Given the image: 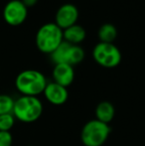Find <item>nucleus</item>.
I'll return each instance as SVG.
<instances>
[{"label":"nucleus","instance_id":"obj_1","mask_svg":"<svg viewBox=\"0 0 145 146\" xmlns=\"http://www.w3.org/2000/svg\"><path fill=\"white\" fill-rule=\"evenodd\" d=\"M48 81L43 73L37 70L20 72L15 79V88L21 96H38L44 92Z\"/></svg>","mask_w":145,"mask_h":146},{"label":"nucleus","instance_id":"obj_2","mask_svg":"<svg viewBox=\"0 0 145 146\" xmlns=\"http://www.w3.org/2000/svg\"><path fill=\"white\" fill-rule=\"evenodd\" d=\"M43 110L44 106L38 96H20L15 100L12 113L16 120L23 123H32L42 116Z\"/></svg>","mask_w":145,"mask_h":146},{"label":"nucleus","instance_id":"obj_3","mask_svg":"<svg viewBox=\"0 0 145 146\" xmlns=\"http://www.w3.org/2000/svg\"><path fill=\"white\" fill-rule=\"evenodd\" d=\"M63 41V30L54 22L42 25L36 33V46L38 50L44 54L51 55L62 44Z\"/></svg>","mask_w":145,"mask_h":146},{"label":"nucleus","instance_id":"obj_4","mask_svg":"<svg viewBox=\"0 0 145 146\" xmlns=\"http://www.w3.org/2000/svg\"><path fill=\"white\" fill-rule=\"evenodd\" d=\"M110 132L109 124L91 119L81 128V140L85 146H103L109 139Z\"/></svg>","mask_w":145,"mask_h":146},{"label":"nucleus","instance_id":"obj_5","mask_svg":"<svg viewBox=\"0 0 145 146\" xmlns=\"http://www.w3.org/2000/svg\"><path fill=\"white\" fill-rule=\"evenodd\" d=\"M93 58L101 67L113 69L121 63L122 55L120 50L113 43L99 42L93 48Z\"/></svg>","mask_w":145,"mask_h":146},{"label":"nucleus","instance_id":"obj_6","mask_svg":"<svg viewBox=\"0 0 145 146\" xmlns=\"http://www.w3.org/2000/svg\"><path fill=\"white\" fill-rule=\"evenodd\" d=\"M85 50L79 45H72L63 41V43L50 55L51 60L56 64H68L75 66L81 64L85 59Z\"/></svg>","mask_w":145,"mask_h":146},{"label":"nucleus","instance_id":"obj_7","mask_svg":"<svg viewBox=\"0 0 145 146\" xmlns=\"http://www.w3.org/2000/svg\"><path fill=\"white\" fill-rule=\"evenodd\" d=\"M28 16V8L21 0H10L3 8V19L10 26H20Z\"/></svg>","mask_w":145,"mask_h":146},{"label":"nucleus","instance_id":"obj_8","mask_svg":"<svg viewBox=\"0 0 145 146\" xmlns=\"http://www.w3.org/2000/svg\"><path fill=\"white\" fill-rule=\"evenodd\" d=\"M77 19H79V9L77 6L72 3H65L57 10L54 23L62 30H65L77 24Z\"/></svg>","mask_w":145,"mask_h":146},{"label":"nucleus","instance_id":"obj_9","mask_svg":"<svg viewBox=\"0 0 145 146\" xmlns=\"http://www.w3.org/2000/svg\"><path fill=\"white\" fill-rule=\"evenodd\" d=\"M45 98L54 106H62L66 104L69 98L68 88H65L61 85H58L55 82L48 83L44 90Z\"/></svg>","mask_w":145,"mask_h":146},{"label":"nucleus","instance_id":"obj_10","mask_svg":"<svg viewBox=\"0 0 145 146\" xmlns=\"http://www.w3.org/2000/svg\"><path fill=\"white\" fill-rule=\"evenodd\" d=\"M53 82L65 88H68L75 80L73 67L68 64H56L53 69Z\"/></svg>","mask_w":145,"mask_h":146},{"label":"nucleus","instance_id":"obj_11","mask_svg":"<svg viewBox=\"0 0 145 146\" xmlns=\"http://www.w3.org/2000/svg\"><path fill=\"white\" fill-rule=\"evenodd\" d=\"M63 37H64L65 42L70 43L72 45H79L81 42L85 41V37H87V32L83 26L75 24V25L63 30Z\"/></svg>","mask_w":145,"mask_h":146},{"label":"nucleus","instance_id":"obj_12","mask_svg":"<svg viewBox=\"0 0 145 146\" xmlns=\"http://www.w3.org/2000/svg\"><path fill=\"white\" fill-rule=\"evenodd\" d=\"M95 119L109 124L115 116V108L110 102H101L97 106L95 110Z\"/></svg>","mask_w":145,"mask_h":146},{"label":"nucleus","instance_id":"obj_13","mask_svg":"<svg viewBox=\"0 0 145 146\" xmlns=\"http://www.w3.org/2000/svg\"><path fill=\"white\" fill-rule=\"evenodd\" d=\"M97 37L99 39V42L113 43L117 37V29L112 24L105 23L99 28Z\"/></svg>","mask_w":145,"mask_h":146},{"label":"nucleus","instance_id":"obj_14","mask_svg":"<svg viewBox=\"0 0 145 146\" xmlns=\"http://www.w3.org/2000/svg\"><path fill=\"white\" fill-rule=\"evenodd\" d=\"M15 100L6 94H0V115L5 113H12Z\"/></svg>","mask_w":145,"mask_h":146},{"label":"nucleus","instance_id":"obj_15","mask_svg":"<svg viewBox=\"0 0 145 146\" xmlns=\"http://www.w3.org/2000/svg\"><path fill=\"white\" fill-rule=\"evenodd\" d=\"M16 118L13 113H5L0 115V131H10L15 125Z\"/></svg>","mask_w":145,"mask_h":146},{"label":"nucleus","instance_id":"obj_16","mask_svg":"<svg viewBox=\"0 0 145 146\" xmlns=\"http://www.w3.org/2000/svg\"><path fill=\"white\" fill-rule=\"evenodd\" d=\"M13 136L10 131H0V146H12Z\"/></svg>","mask_w":145,"mask_h":146},{"label":"nucleus","instance_id":"obj_17","mask_svg":"<svg viewBox=\"0 0 145 146\" xmlns=\"http://www.w3.org/2000/svg\"><path fill=\"white\" fill-rule=\"evenodd\" d=\"M21 1H22V3L26 6V7L30 8V7L35 6L37 4V2H38V0H21Z\"/></svg>","mask_w":145,"mask_h":146},{"label":"nucleus","instance_id":"obj_18","mask_svg":"<svg viewBox=\"0 0 145 146\" xmlns=\"http://www.w3.org/2000/svg\"><path fill=\"white\" fill-rule=\"evenodd\" d=\"M29 146H32V145H29Z\"/></svg>","mask_w":145,"mask_h":146}]
</instances>
